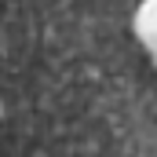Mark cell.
<instances>
[{"instance_id":"obj_1","label":"cell","mask_w":157,"mask_h":157,"mask_svg":"<svg viewBox=\"0 0 157 157\" xmlns=\"http://www.w3.org/2000/svg\"><path fill=\"white\" fill-rule=\"evenodd\" d=\"M0 157H157V0H0Z\"/></svg>"}]
</instances>
